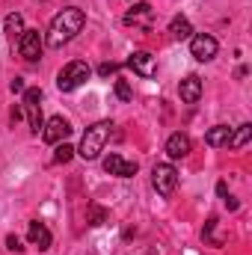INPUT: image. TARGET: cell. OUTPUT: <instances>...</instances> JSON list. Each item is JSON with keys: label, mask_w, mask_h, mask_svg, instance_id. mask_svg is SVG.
<instances>
[{"label": "cell", "mask_w": 252, "mask_h": 255, "mask_svg": "<svg viewBox=\"0 0 252 255\" xmlns=\"http://www.w3.org/2000/svg\"><path fill=\"white\" fill-rule=\"evenodd\" d=\"M190 145H193V142H190V136L178 130V133H172V136L166 139V154H169L172 160H181V157H187V154H190Z\"/></svg>", "instance_id": "obj_12"}, {"label": "cell", "mask_w": 252, "mask_h": 255, "mask_svg": "<svg viewBox=\"0 0 252 255\" xmlns=\"http://www.w3.org/2000/svg\"><path fill=\"white\" fill-rule=\"evenodd\" d=\"M83 24H86V12L77 9V6H68L63 12H57L54 21L48 24L45 42H48L51 48H63V45H68V42L83 30Z\"/></svg>", "instance_id": "obj_1"}, {"label": "cell", "mask_w": 252, "mask_h": 255, "mask_svg": "<svg viewBox=\"0 0 252 255\" xmlns=\"http://www.w3.org/2000/svg\"><path fill=\"white\" fill-rule=\"evenodd\" d=\"M169 33H172V39H190L193 36V24H190L184 15H178V18H172Z\"/></svg>", "instance_id": "obj_18"}, {"label": "cell", "mask_w": 252, "mask_h": 255, "mask_svg": "<svg viewBox=\"0 0 252 255\" xmlns=\"http://www.w3.org/2000/svg\"><path fill=\"white\" fill-rule=\"evenodd\" d=\"M110 133H113V122H107V119H104V122H95L92 128H86V133H83L80 145L74 148V154H80L83 160H95V157L104 151Z\"/></svg>", "instance_id": "obj_2"}, {"label": "cell", "mask_w": 252, "mask_h": 255, "mask_svg": "<svg viewBox=\"0 0 252 255\" xmlns=\"http://www.w3.org/2000/svg\"><path fill=\"white\" fill-rule=\"evenodd\" d=\"M89 77H92V68L83 63V60H74V63H68L63 71L57 74V89H60V92H74V89L83 86Z\"/></svg>", "instance_id": "obj_3"}, {"label": "cell", "mask_w": 252, "mask_h": 255, "mask_svg": "<svg viewBox=\"0 0 252 255\" xmlns=\"http://www.w3.org/2000/svg\"><path fill=\"white\" fill-rule=\"evenodd\" d=\"M9 89H12V92H24L27 86H24V80H21V77H15V80L9 83Z\"/></svg>", "instance_id": "obj_24"}, {"label": "cell", "mask_w": 252, "mask_h": 255, "mask_svg": "<svg viewBox=\"0 0 252 255\" xmlns=\"http://www.w3.org/2000/svg\"><path fill=\"white\" fill-rule=\"evenodd\" d=\"M116 71H119L116 63H101L98 65V74H101V77H110V74H116Z\"/></svg>", "instance_id": "obj_23"}, {"label": "cell", "mask_w": 252, "mask_h": 255, "mask_svg": "<svg viewBox=\"0 0 252 255\" xmlns=\"http://www.w3.org/2000/svg\"><path fill=\"white\" fill-rule=\"evenodd\" d=\"M104 223H107V211L98 208V205H92L89 208V226H104Z\"/></svg>", "instance_id": "obj_20"}, {"label": "cell", "mask_w": 252, "mask_h": 255, "mask_svg": "<svg viewBox=\"0 0 252 255\" xmlns=\"http://www.w3.org/2000/svg\"><path fill=\"white\" fill-rule=\"evenodd\" d=\"M250 136H252V125H250V122H244L238 130H232V136H229V145H232L235 151H241V148L250 142Z\"/></svg>", "instance_id": "obj_17"}, {"label": "cell", "mask_w": 252, "mask_h": 255, "mask_svg": "<svg viewBox=\"0 0 252 255\" xmlns=\"http://www.w3.org/2000/svg\"><path fill=\"white\" fill-rule=\"evenodd\" d=\"M116 95H119V101H130L133 98V89L127 86V80H116Z\"/></svg>", "instance_id": "obj_21"}, {"label": "cell", "mask_w": 252, "mask_h": 255, "mask_svg": "<svg viewBox=\"0 0 252 255\" xmlns=\"http://www.w3.org/2000/svg\"><path fill=\"white\" fill-rule=\"evenodd\" d=\"M27 238H30V244H33V247H39L42 253H45V250H51V244H54V238H51L48 226H45V223H39V220H33V223L27 226Z\"/></svg>", "instance_id": "obj_11"}, {"label": "cell", "mask_w": 252, "mask_h": 255, "mask_svg": "<svg viewBox=\"0 0 252 255\" xmlns=\"http://www.w3.org/2000/svg\"><path fill=\"white\" fill-rule=\"evenodd\" d=\"M217 39L214 36H208V33H199V36H193L190 39V54L199 60V63H208V60H214L217 57Z\"/></svg>", "instance_id": "obj_7"}, {"label": "cell", "mask_w": 252, "mask_h": 255, "mask_svg": "<svg viewBox=\"0 0 252 255\" xmlns=\"http://www.w3.org/2000/svg\"><path fill=\"white\" fill-rule=\"evenodd\" d=\"M74 157V148L68 145V142H57V151H54V160L57 163H68Z\"/></svg>", "instance_id": "obj_19"}, {"label": "cell", "mask_w": 252, "mask_h": 255, "mask_svg": "<svg viewBox=\"0 0 252 255\" xmlns=\"http://www.w3.org/2000/svg\"><path fill=\"white\" fill-rule=\"evenodd\" d=\"M127 68H130L133 74H139V77H154L157 63H154V57H151L148 51H133V54L127 57Z\"/></svg>", "instance_id": "obj_10"}, {"label": "cell", "mask_w": 252, "mask_h": 255, "mask_svg": "<svg viewBox=\"0 0 252 255\" xmlns=\"http://www.w3.org/2000/svg\"><path fill=\"white\" fill-rule=\"evenodd\" d=\"M217 193H220V196H223V199H226V196H229V187H226V184H223V181H220V184H217Z\"/></svg>", "instance_id": "obj_25"}, {"label": "cell", "mask_w": 252, "mask_h": 255, "mask_svg": "<svg viewBox=\"0 0 252 255\" xmlns=\"http://www.w3.org/2000/svg\"><path fill=\"white\" fill-rule=\"evenodd\" d=\"M42 89L39 86H30V89H24V101H21V113H27V122H30V130L33 133H39L42 130Z\"/></svg>", "instance_id": "obj_4"}, {"label": "cell", "mask_w": 252, "mask_h": 255, "mask_svg": "<svg viewBox=\"0 0 252 255\" xmlns=\"http://www.w3.org/2000/svg\"><path fill=\"white\" fill-rule=\"evenodd\" d=\"M6 250H9V253H24L21 238H18V235H6Z\"/></svg>", "instance_id": "obj_22"}, {"label": "cell", "mask_w": 252, "mask_h": 255, "mask_svg": "<svg viewBox=\"0 0 252 255\" xmlns=\"http://www.w3.org/2000/svg\"><path fill=\"white\" fill-rule=\"evenodd\" d=\"M125 24L127 27H139V24L148 27V24H151V6H148V3H133L130 12L125 15Z\"/></svg>", "instance_id": "obj_14"}, {"label": "cell", "mask_w": 252, "mask_h": 255, "mask_svg": "<svg viewBox=\"0 0 252 255\" xmlns=\"http://www.w3.org/2000/svg\"><path fill=\"white\" fill-rule=\"evenodd\" d=\"M178 95H181L184 104H196V101L202 98V80H199L196 74H187V77L181 80V86H178Z\"/></svg>", "instance_id": "obj_13"}, {"label": "cell", "mask_w": 252, "mask_h": 255, "mask_svg": "<svg viewBox=\"0 0 252 255\" xmlns=\"http://www.w3.org/2000/svg\"><path fill=\"white\" fill-rule=\"evenodd\" d=\"M136 160H125L122 154H107L104 157V172L110 175H119V178H133L136 175Z\"/></svg>", "instance_id": "obj_9"}, {"label": "cell", "mask_w": 252, "mask_h": 255, "mask_svg": "<svg viewBox=\"0 0 252 255\" xmlns=\"http://www.w3.org/2000/svg\"><path fill=\"white\" fill-rule=\"evenodd\" d=\"M151 184L160 196H172L175 187H178V169L172 163H154L151 169Z\"/></svg>", "instance_id": "obj_5"}, {"label": "cell", "mask_w": 252, "mask_h": 255, "mask_svg": "<svg viewBox=\"0 0 252 255\" xmlns=\"http://www.w3.org/2000/svg\"><path fill=\"white\" fill-rule=\"evenodd\" d=\"M3 33L12 39V45L21 39V33H24V15L21 12H12V15H6V24H3Z\"/></svg>", "instance_id": "obj_16"}, {"label": "cell", "mask_w": 252, "mask_h": 255, "mask_svg": "<svg viewBox=\"0 0 252 255\" xmlns=\"http://www.w3.org/2000/svg\"><path fill=\"white\" fill-rule=\"evenodd\" d=\"M68 133H71V125H68V119H63V116H51V119L42 125V139H45L48 145L63 142Z\"/></svg>", "instance_id": "obj_8"}, {"label": "cell", "mask_w": 252, "mask_h": 255, "mask_svg": "<svg viewBox=\"0 0 252 255\" xmlns=\"http://www.w3.org/2000/svg\"><path fill=\"white\" fill-rule=\"evenodd\" d=\"M42 48H45V36L39 30H24L21 39H18V54L27 60V63H36L42 57Z\"/></svg>", "instance_id": "obj_6"}, {"label": "cell", "mask_w": 252, "mask_h": 255, "mask_svg": "<svg viewBox=\"0 0 252 255\" xmlns=\"http://www.w3.org/2000/svg\"><path fill=\"white\" fill-rule=\"evenodd\" d=\"M229 136H232V128L229 125H214L205 133V142L211 148H220V145H229Z\"/></svg>", "instance_id": "obj_15"}]
</instances>
